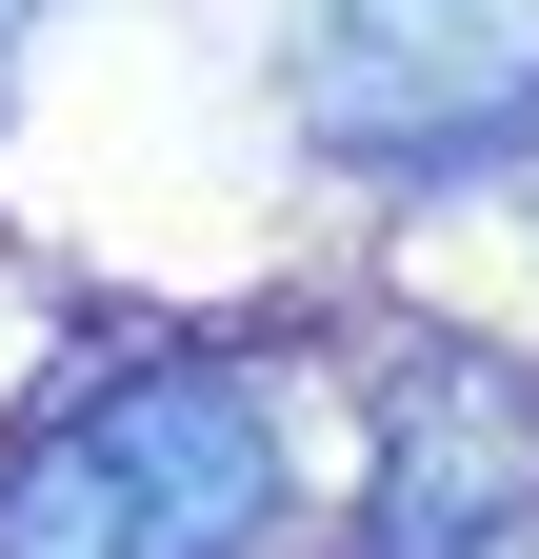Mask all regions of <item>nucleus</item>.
I'll list each match as a JSON object with an SVG mask.
<instances>
[{"label": "nucleus", "mask_w": 539, "mask_h": 559, "mask_svg": "<svg viewBox=\"0 0 539 559\" xmlns=\"http://www.w3.org/2000/svg\"><path fill=\"white\" fill-rule=\"evenodd\" d=\"M280 539V400L220 360L60 400L0 479V559H260Z\"/></svg>", "instance_id": "obj_1"}, {"label": "nucleus", "mask_w": 539, "mask_h": 559, "mask_svg": "<svg viewBox=\"0 0 539 559\" xmlns=\"http://www.w3.org/2000/svg\"><path fill=\"white\" fill-rule=\"evenodd\" d=\"M300 140L360 180H500L539 140V0H300Z\"/></svg>", "instance_id": "obj_2"}, {"label": "nucleus", "mask_w": 539, "mask_h": 559, "mask_svg": "<svg viewBox=\"0 0 539 559\" xmlns=\"http://www.w3.org/2000/svg\"><path fill=\"white\" fill-rule=\"evenodd\" d=\"M500 539H539V380L500 340H420L380 380L360 559H500Z\"/></svg>", "instance_id": "obj_3"}, {"label": "nucleus", "mask_w": 539, "mask_h": 559, "mask_svg": "<svg viewBox=\"0 0 539 559\" xmlns=\"http://www.w3.org/2000/svg\"><path fill=\"white\" fill-rule=\"evenodd\" d=\"M21 21H40V0H0V60H21Z\"/></svg>", "instance_id": "obj_4"}]
</instances>
